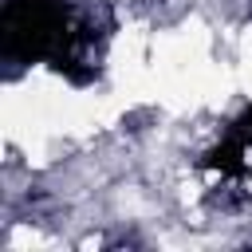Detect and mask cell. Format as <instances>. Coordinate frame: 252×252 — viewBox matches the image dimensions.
Wrapping results in <instances>:
<instances>
[{"label": "cell", "mask_w": 252, "mask_h": 252, "mask_svg": "<svg viewBox=\"0 0 252 252\" xmlns=\"http://www.w3.org/2000/svg\"><path fill=\"white\" fill-rule=\"evenodd\" d=\"M201 173H205L209 189H217L232 201H252V106L205 154Z\"/></svg>", "instance_id": "cell-1"}]
</instances>
